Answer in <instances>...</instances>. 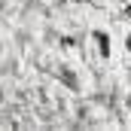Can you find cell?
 Here are the masks:
<instances>
[{
	"label": "cell",
	"mask_w": 131,
	"mask_h": 131,
	"mask_svg": "<svg viewBox=\"0 0 131 131\" xmlns=\"http://www.w3.org/2000/svg\"><path fill=\"white\" fill-rule=\"evenodd\" d=\"M122 52H125V55H131V28L122 34Z\"/></svg>",
	"instance_id": "3957f363"
},
{
	"label": "cell",
	"mask_w": 131,
	"mask_h": 131,
	"mask_svg": "<svg viewBox=\"0 0 131 131\" xmlns=\"http://www.w3.org/2000/svg\"><path fill=\"white\" fill-rule=\"evenodd\" d=\"M61 76H64L61 82H64L67 89H73V92L79 89V73H76V70H67V67H61Z\"/></svg>",
	"instance_id": "7a4b0ae2"
},
{
	"label": "cell",
	"mask_w": 131,
	"mask_h": 131,
	"mask_svg": "<svg viewBox=\"0 0 131 131\" xmlns=\"http://www.w3.org/2000/svg\"><path fill=\"white\" fill-rule=\"evenodd\" d=\"M107 3H113V6H119V9H125V6H128L131 0H107Z\"/></svg>",
	"instance_id": "277c9868"
},
{
	"label": "cell",
	"mask_w": 131,
	"mask_h": 131,
	"mask_svg": "<svg viewBox=\"0 0 131 131\" xmlns=\"http://www.w3.org/2000/svg\"><path fill=\"white\" fill-rule=\"evenodd\" d=\"M125 73L131 76V55H128V64H125Z\"/></svg>",
	"instance_id": "5b68a950"
},
{
	"label": "cell",
	"mask_w": 131,
	"mask_h": 131,
	"mask_svg": "<svg viewBox=\"0 0 131 131\" xmlns=\"http://www.w3.org/2000/svg\"><path fill=\"white\" fill-rule=\"evenodd\" d=\"M89 40H92V49L101 61H110L113 58V34L107 28H92L89 31Z\"/></svg>",
	"instance_id": "6da1fadb"
}]
</instances>
